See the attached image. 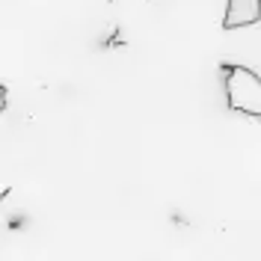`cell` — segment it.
<instances>
[{
	"mask_svg": "<svg viewBox=\"0 0 261 261\" xmlns=\"http://www.w3.org/2000/svg\"><path fill=\"white\" fill-rule=\"evenodd\" d=\"M226 98L234 113L261 119V77L246 65H223Z\"/></svg>",
	"mask_w": 261,
	"mask_h": 261,
	"instance_id": "cell-1",
	"label": "cell"
},
{
	"mask_svg": "<svg viewBox=\"0 0 261 261\" xmlns=\"http://www.w3.org/2000/svg\"><path fill=\"white\" fill-rule=\"evenodd\" d=\"M261 21V0H228L226 15H223V30H238Z\"/></svg>",
	"mask_w": 261,
	"mask_h": 261,
	"instance_id": "cell-2",
	"label": "cell"
}]
</instances>
